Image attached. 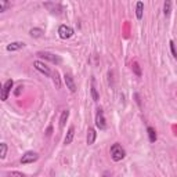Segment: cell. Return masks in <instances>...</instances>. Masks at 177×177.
Returning <instances> with one entry per match:
<instances>
[{
  "mask_svg": "<svg viewBox=\"0 0 177 177\" xmlns=\"http://www.w3.org/2000/svg\"><path fill=\"white\" fill-rule=\"evenodd\" d=\"M33 67L36 68L39 72H42L44 76H51V71H50V68L44 65L42 61H35V63H33Z\"/></svg>",
  "mask_w": 177,
  "mask_h": 177,
  "instance_id": "obj_7",
  "label": "cell"
},
{
  "mask_svg": "<svg viewBox=\"0 0 177 177\" xmlns=\"http://www.w3.org/2000/svg\"><path fill=\"white\" fill-rule=\"evenodd\" d=\"M6 154H7V144L2 143V144H0V158L4 159L6 158Z\"/></svg>",
  "mask_w": 177,
  "mask_h": 177,
  "instance_id": "obj_19",
  "label": "cell"
},
{
  "mask_svg": "<svg viewBox=\"0 0 177 177\" xmlns=\"http://www.w3.org/2000/svg\"><path fill=\"white\" fill-rule=\"evenodd\" d=\"M132 68H133V71H134L136 75H137V76H141V69H140V65H138L137 63H133Z\"/></svg>",
  "mask_w": 177,
  "mask_h": 177,
  "instance_id": "obj_21",
  "label": "cell"
},
{
  "mask_svg": "<svg viewBox=\"0 0 177 177\" xmlns=\"http://www.w3.org/2000/svg\"><path fill=\"white\" fill-rule=\"evenodd\" d=\"M96 126L100 129V130H105V129H107L105 118H104V114H102L101 110L97 111V115H96Z\"/></svg>",
  "mask_w": 177,
  "mask_h": 177,
  "instance_id": "obj_5",
  "label": "cell"
},
{
  "mask_svg": "<svg viewBox=\"0 0 177 177\" xmlns=\"http://www.w3.org/2000/svg\"><path fill=\"white\" fill-rule=\"evenodd\" d=\"M147 133H148V138H149V141H151V143H155L156 138H158L155 129H154V127H148V129H147Z\"/></svg>",
  "mask_w": 177,
  "mask_h": 177,
  "instance_id": "obj_15",
  "label": "cell"
},
{
  "mask_svg": "<svg viewBox=\"0 0 177 177\" xmlns=\"http://www.w3.org/2000/svg\"><path fill=\"white\" fill-rule=\"evenodd\" d=\"M64 82H65L67 87L69 88V91L75 93L76 91V84H75V82H73V78L69 75V73H65V75H64Z\"/></svg>",
  "mask_w": 177,
  "mask_h": 177,
  "instance_id": "obj_8",
  "label": "cell"
},
{
  "mask_svg": "<svg viewBox=\"0 0 177 177\" xmlns=\"http://www.w3.org/2000/svg\"><path fill=\"white\" fill-rule=\"evenodd\" d=\"M31 36H33V37H42L43 36V29H40V28H33V29H31Z\"/></svg>",
  "mask_w": 177,
  "mask_h": 177,
  "instance_id": "obj_16",
  "label": "cell"
},
{
  "mask_svg": "<svg viewBox=\"0 0 177 177\" xmlns=\"http://www.w3.org/2000/svg\"><path fill=\"white\" fill-rule=\"evenodd\" d=\"M91 96H93L94 101H98L100 100V96H98V93H97V88L94 86V80H91Z\"/></svg>",
  "mask_w": 177,
  "mask_h": 177,
  "instance_id": "obj_17",
  "label": "cell"
},
{
  "mask_svg": "<svg viewBox=\"0 0 177 177\" xmlns=\"http://www.w3.org/2000/svg\"><path fill=\"white\" fill-rule=\"evenodd\" d=\"M170 49H172V54H173V57L177 58V51H176V47H175V43H173V40H170Z\"/></svg>",
  "mask_w": 177,
  "mask_h": 177,
  "instance_id": "obj_22",
  "label": "cell"
},
{
  "mask_svg": "<svg viewBox=\"0 0 177 177\" xmlns=\"http://www.w3.org/2000/svg\"><path fill=\"white\" fill-rule=\"evenodd\" d=\"M143 11H144V3L138 2L137 6H136V15H137V19L143 18Z\"/></svg>",
  "mask_w": 177,
  "mask_h": 177,
  "instance_id": "obj_13",
  "label": "cell"
},
{
  "mask_svg": "<svg viewBox=\"0 0 177 177\" xmlns=\"http://www.w3.org/2000/svg\"><path fill=\"white\" fill-rule=\"evenodd\" d=\"M125 156H126V152H125V149L122 148V145H120V144L115 143L114 145L111 147V158L114 159L115 162L122 161Z\"/></svg>",
  "mask_w": 177,
  "mask_h": 177,
  "instance_id": "obj_1",
  "label": "cell"
},
{
  "mask_svg": "<svg viewBox=\"0 0 177 177\" xmlns=\"http://www.w3.org/2000/svg\"><path fill=\"white\" fill-rule=\"evenodd\" d=\"M22 88H24L22 86H18V87H17V90H15V91H14V94H15V96H17V97H18V96H19V94H21V93H22Z\"/></svg>",
  "mask_w": 177,
  "mask_h": 177,
  "instance_id": "obj_23",
  "label": "cell"
},
{
  "mask_svg": "<svg viewBox=\"0 0 177 177\" xmlns=\"http://www.w3.org/2000/svg\"><path fill=\"white\" fill-rule=\"evenodd\" d=\"M14 86V82L11 80V79H8L7 82L4 83V86H3V90H2V100L3 101H6V100L8 98V94H10L11 88Z\"/></svg>",
  "mask_w": 177,
  "mask_h": 177,
  "instance_id": "obj_6",
  "label": "cell"
},
{
  "mask_svg": "<svg viewBox=\"0 0 177 177\" xmlns=\"http://www.w3.org/2000/svg\"><path fill=\"white\" fill-rule=\"evenodd\" d=\"M73 136H75V127H73V126H71V127L68 129V133H67V136H65V140H64V144H65V145H69V144L72 143Z\"/></svg>",
  "mask_w": 177,
  "mask_h": 177,
  "instance_id": "obj_9",
  "label": "cell"
},
{
  "mask_svg": "<svg viewBox=\"0 0 177 177\" xmlns=\"http://www.w3.org/2000/svg\"><path fill=\"white\" fill-rule=\"evenodd\" d=\"M24 47H25V43H22V42H14V43L8 44L7 50H8V51H15V50L24 49Z\"/></svg>",
  "mask_w": 177,
  "mask_h": 177,
  "instance_id": "obj_11",
  "label": "cell"
},
{
  "mask_svg": "<svg viewBox=\"0 0 177 177\" xmlns=\"http://www.w3.org/2000/svg\"><path fill=\"white\" fill-rule=\"evenodd\" d=\"M37 159H39V155H37L36 152H33V151H28V152H25V154L22 155V158H21V163H22V165L33 163V162H36Z\"/></svg>",
  "mask_w": 177,
  "mask_h": 177,
  "instance_id": "obj_2",
  "label": "cell"
},
{
  "mask_svg": "<svg viewBox=\"0 0 177 177\" xmlns=\"http://www.w3.org/2000/svg\"><path fill=\"white\" fill-rule=\"evenodd\" d=\"M68 118H69V111H68V110L63 111V114H61V118H60V127H61V129L65 127V123H67Z\"/></svg>",
  "mask_w": 177,
  "mask_h": 177,
  "instance_id": "obj_12",
  "label": "cell"
},
{
  "mask_svg": "<svg viewBox=\"0 0 177 177\" xmlns=\"http://www.w3.org/2000/svg\"><path fill=\"white\" fill-rule=\"evenodd\" d=\"M73 33H75L73 29L68 25H61L60 28H58V35H60L61 39H69V37L73 36Z\"/></svg>",
  "mask_w": 177,
  "mask_h": 177,
  "instance_id": "obj_3",
  "label": "cell"
},
{
  "mask_svg": "<svg viewBox=\"0 0 177 177\" xmlns=\"http://www.w3.org/2000/svg\"><path fill=\"white\" fill-rule=\"evenodd\" d=\"M8 7H10V3H8V0H0V13H4V11H7Z\"/></svg>",
  "mask_w": 177,
  "mask_h": 177,
  "instance_id": "obj_18",
  "label": "cell"
},
{
  "mask_svg": "<svg viewBox=\"0 0 177 177\" xmlns=\"http://www.w3.org/2000/svg\"><path fill=\"white\" fill-rule=\"evenodd\" d=\"M170 11H172V0H165V4H163V14H165V17H169Z\"/></svg>",
  "mask_w": 177,
  "mask_h": 177,
  "instance_id": "obj_14",
  "label": "cell"
},
{
  "mask_svg": "<svg viewBox=\"0 0 177 177\" xmlns=\"http://www.w3.org/2000/svg\"><path fill=\"white\" fill-rule=\"evenodd\" d=\"M37 55H39V57H42V58H44V60L51 61L53 64H61V63H63V60H61L58 55L51 54V53H47V51H39V53H37Z\"/></svg>",
  "mask_w": 177,
  "mask_h": 177,
  "instance_id": "obj_4",
  "label": "cell"
},
{
  "mask_svg": "<svg viewBox=\"0 0 177 177\" xmlns=\"http://www.w3.org/2000/svg\"><path fill=\"white\" fill-rule=\"evenodd\" d=\"M96 137H97L96 130H94L93 127H88V130H87V144H88V145L94 144V141H96Z\"/></svg>",
  "mask_w": 177,
  "mask_h": 177,
  "instance_id": "obj_10",
  "label": "cell"
},
{
  "mask_svg": "<svg viewBox=\"0 0 177 177\" xmlns=\"http://www.w3.org/2000/svg\"><path fill=\"white\" fill-rule=\"evenodd\" d=\"M53 80H54V84L57 88H60L61 83H60V75H58V72H54V75H53Z\"/></svg>",
  "mask_w": 177,
  "mask_h": 177,
  "instance_id": "obj_20",
  "label": "cell"
}]
</instances>
